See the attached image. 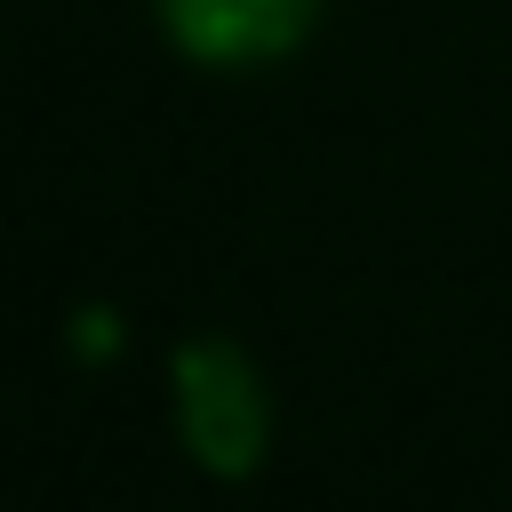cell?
<instances>
[{
  "label": "cell",
  "mask_w": 512,
  "mask_h": 512,
  "mask_svg": "<svg viewBox=\"0 0 512 512\" xmlns=\"http://www.w3.org/2000/svg\"><path fill=\"white\" fill-rule=\"evenodd\" d=\"M176 432H184L192 464H208L224 480L264 464V392L232 344L208 336V344L176 352Z\"/></svg>",
  "instance_id": "6da1fadb"
},
{
  "label": "cell",
  "mask_w": 512,
  "mask_h": 512,
  "mask_svg": "<svg viewBox=\"0 0 512 512\" xmlns=\"http://www.w3.org/2000/svg\"><path fill=\"white\" fill-rule=\"evenodd\" d=\"M320 0H160L168 40L192 64H264L312 32Z\"/></svg>",
  "instance_id": "7a4b0ae2"
}]
</instances>
